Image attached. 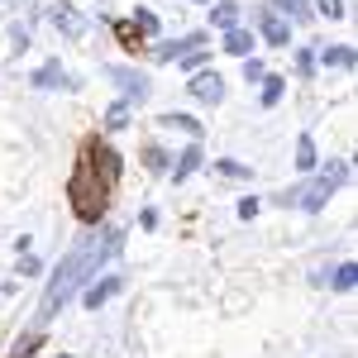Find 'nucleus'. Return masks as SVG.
<instances>
[{
    "label": "nucleus",
    "instance_id": "nucleus-1",
    "mask_svg": "<svg viewBox=\"0 0 358 358\" xmlns=\"http://www.w3.org/2000/svg\"><path fill=\"white\" fill-rule=\"evenodd\" d=\"M120 239H124L120 229L91 234V239H82V244H77L72 253H67V258H62V263H57V268H53V282L43 287V301H38V325H48L57 310H62V306L77 296V287H82L86 277L101 273V263L120 253Z\"/></svg>",
    "mask_w": 358,
    "mask_h": 358
},
{
    "label": "nucleus",
    "instance_id": "nucleus-2",
    "mask_svg": "<svg viewBox=\"0 0 358 358\" xmlns=\"http://www.w3.org/2000/svg\"><path fill=\"white\" fill-rule=\"evenodd\" d=\"M67 201H72V210H77L82 224H101L106 206H110V187L96 177V167L86 163V158L72 167V177H67Z\"/></svg>",
    "mask_w": 358,
    "mask_h": 358
},
{
    "label": "nucleus",
    "instance_id": "nucleus-3",
    "mask_svg": "<svg viewBox=\"0 0 358 358\" xmlns=\"http://www.w3.org/2000/svg\"><path fill=\"white\" fill-rule=\"evenodd\" d=\"M339 182H349V163H334L330 172H325V177H315L306 192H287V201H292V206H301V210H325V201L339 192Z\"/></svg>",
    "mask_w": 358,
    "mask_h": 358
},
{
    "label": "nucleus",
    "instance_id": "nucleus-4",
    "mask_svg": "<svg viewBox=\"0 0 358 358\" xmlns=\"http://www.w3.org/2000/svg\"><path fill=\"white\" fill-rule=\"evenodd\" d=\"M82 158H86L91 167H96V177H101L106 187H115V182H120V153H115V148H106L101 138H91V143H86V153H82Z\"/></svg>",
    "mask_w": 358,
    "mask_h": 358
},
{
    "label": "nucleus",
    "instance_id": "nucleus-5",
    "mask_svg": "<svg viewBox=\"0 0 358 358\" xmlns=\"http://www.w3.org/2000/svg\"><path fill=\"white\" fill-rule=\"evenodd\" d=\"M106 77H110L115 86H124V106H134V101L148 96V77L134 72V67H106Z\"/></svg>",
    "mask_w": 358,
    "mask_h": 358
},
{
    "label": "nucleus",
    "instance_id": "nucleus-6",
    "mask_svg": "<svg viewBox=\"0 0 358 358\" xmlns=\"http://www.w3.org/2000/svg\"><path fill=\"white\" fill-rule=\"evenodd\" d=\"M192 96H196V101H206V106H220V101H224V82L215 77V72H196V77H192Z\"/></svg>",
    "mask_w": 358,
    "mask_h": 358
},
{
    "label": "nucleus",
    "instance_id": "nucleus-7",
    "mask_svg": "<svg viewBox=\"0 0 358 358\" xmlns=\"http://www.w3.org/2000/svg\"><path fill=\"white\" fill-rule=\"evenodd\" d=\"M196 48H206V38H201V34H187V38H167V43H158L153 57H158V62H172V57H187V53H196Z\"/></svg>",
    "mask_w": 358,
    "mask_h": 358
},
{
    "label": "nucleus",
    "instance_id": "nucleus-8",
    "mask_svg": "<svg viewBox=\"0 0 358 358\" xmlns=\"http://www.w3.org/2000/svg\"><path fill=\"white\" fill-rule=\"evenodd\" d=\"M258 34H263L268 43H277V48H282V43L292 38V29H287V20H282V15H273V10H263V15H258Z\"/></svg>",
    "mask_w": 358,
    "mask_h": 358
},
{
    "label": "nucleus",
    "instance_id": "nucleus-9",
    "mask_svg": "<svg viewBox=\"0 0 358 358\" xmlns=\"http://www.w3.org/2000/svg\"><path fill=\"white\" fill-rule=\"evenodd\" d=\"M53 24L62 29L67 38H82V34H86V20L72 10V5H53Z\"/></svg>",
    "mask_w": 358,
    "mask_h": 358
},
{
    "label": "nucleus",
    "instance_id": "nucleus-10",
    "mask_svg": "<svg viewBox=\"0 0 358 358\" xmlns=\"http://www.w3.org/2000/svg\"><path fill=\"white\" fill-rule=\"evenodd\" d=\"M34 86H38V91H53V86H67V91H72L77 82H72L57 62H48V67H38V72H34Z\"/></svg>",
    "mask_w": 358,
    "mask_h": 358
},
{
    "label": "nucleus",
    "instance_id": "nucleus-11",
    "mask_svg": "<svg viewBox=\"0 0 358 358\" xmlns=\"http://www.w3.org/2000/svg\"><path fill=\"white\" fill-rule=\"evenodd\" d=\"M115 292H120V277H101L96 287H86V310H101Z\"/></svg>",
    "mask_w": 358,
    "mask_h": 358
},
{
    "label": "nucleus",
    "instance_id": "nucleus-12",
    "mask_svg": "<svg viewBox=\"0 0 358 358\" xmlns=\"http://www.w3.org/2000/svg\"><path fill=\"white\" fill-rule=\"evenodd\" d=\"M210 20L229 34V29H239V5L234 0H215V10H210Z\"/></svg>",
    "mask_w": 358,
    "mask_h": 358
},
{
    "label": "nucleus",
    "instance_id": "nucleus-13",
    "mask_svg": "<svg viewBox=\"0 0 358 358\" xmlns=\"http://www.w3.org/2000/svg\"><path fill=\"white\" fill-rule=\"evenodd\" d=\"M248 48H253V34H248V29H229V34H224V53L244 57Z\"/></svg>",
    "mask_w": 358,
    "mask_h": 358
},
{
    "label": "nucleus",
    "instance_id": "nucleus-14",
    "mask_svg": "<svg viewBox=\"0 0 358 358\" xmlns=\"http://www.w3.org/2000/svg\"><path fill=\"white\" fill-rule=\"evenodd\" d=\"M354 282H358V268H354V263H339V268L330 273V287H334V292H349Z\"/></svg>",
    "mask_w": 358,
    "mask_h": 358
},
{
    "label": "nucleus",
    "instance_id": "nucleus-15",
    "mask_svg": "<svg viewBox=\"0 0 358 358\" xmlns=\"http://www.w3.org/2000/svg\"><path fill=\"white\" fill-rule=\"evenodd\" d=\"M215 172H220V177H229V182H248V177H253V167L234 163V158H220V163H215Z\"/></svg>",
    "mask_w": 358,
    "mask_h": 358
},
{
    "label": "nucleus",
    "instance_id": "nucleus-16",
    "mask_svg": "<svg viewBox=\"0 0 358 358\" xmlns=\"http://www.w3.org/2000/svg\"><path fill=\"white\" fill-rule=\"evenodd\" d=\"M296 167H301V172H310V167H315V138H310V134L296 138Z\"/></svg>",
    "mask_w": 358,
    "mask_h": 358
},
{
    "label": "nucleus",
    "instance_id": "nucleus-17",
    "mask_svg": "<svg viewBox=\"0 0 358 358\" xmlns=\"http://www.w3.org/2000/svg\"><path fill=\"white\" fill-rule=\"evenodd\" d=\"M129 24H134L138 34H143V38H153V34H158V15H153V10H143V5H138V10H134V20H129Z\"/></svg>",
    "mask_w": 358,
    "mask_h": 358
},
{
    "label": "nucleus",
    "instance_id": "nucleus-18",
    "mask_svg": "<svg viewBox=\"0 0 358 358\" xmlns=\"http://www.w3.org/2000/svg\"><path fill=\"white\" fill-rule=\"evenodd\" d=\"M320 62H325V67H354L358 57H354V48H325Z\"/></svg>",
    "mask_w": 358,
    "mask_h": 358
},
{
    "label": "nucleus",
    "instance_id": "nucleus-19",
    "mask_svg": "<svg viewBox=\"0 0 358 358\" xmlns=\"http://www.w3.org/2000/svg\"><path fill=\"white\" fill-rule=\"evenodd\" d=\"M163 129H182V134H201V124H196L192 115H163Z\"/></svg>",
    "mask_w": 358,
    "mask_h": 358
},
{
    "label": "nucleus",
    "instance_id": "nucleus-20",
    "mask_svg": "<svg viewBox=\"0 0 358 358\" xmlns=\"http://www.w3.org/2000/svg\"><path fill=\"white\" fill-rule=\"evenodd\" d=\"M196 167H201V148H196V143H192V148H187V153L177 158V182H182V177H192Z\"/></svg>",
    "mask_w": 358,
    "mask_h": 358
},
{
    "label": "nucleus",
    "instance_id": "nucleus-21",
    "mask_svg": "<svg viewBox=\"0 0 358 358\" xmlns=\"http://www.w3.org/2000/svg\"><path fill=\"white\" fill-rule=\"evenodd\" d=\"M38 344H43V334H24V339L10 349V358H34V354H38Z\"/></svg>",
    "mask_w": 358,
    "mask_h": 358
},
{
    "label": "nucleus",
    "instance_id": "nucleus-22",
    "mask_svg": "<svg viewBox=\"0 0 358 358\" xmlns=\"http://www.w3.org/2000/svg\"><path fill=\"white\" fill-rule=\"evenodd\" d=\"M282 91H287L282 77H263V106H277V101H282Z\"/></svg>",
    "mask_w": 358,
    "mask_h": 358
},
{
    "label": "nucleus",
    "instance_id": "nucleus-23",
    "mask_svg": "<svg viewBox=\"0 0 358 358\" xmlns=\"http://www.w3.org/2000/svg\"><path fill=\"white\" fill-rule=\"evenodd\" d=\"M115 38H120L124 48H138V43H143V34H138V29L129 24V20H124V24H115Z\"/></svg>",
    "mask_w": 358,
    "mask_h": 358
},
{
    "label": "nucleus",
    "instance_id": "nucleus-24",
    "mask_svg": "<svg viewBox=\"0 0 358 358\" xmlns=\"http://www.w3.org/2000/svg\"><path fill=\"white\" fill-rule=\"evenodd\" d=\"M106 124H110V129H124V124H129V106H124V101H120V106H110Z\"/></svg>",
    "mask_w": 358,
    "mask_h": 358
},
{
    "label": "nucleus",
    "instance_id": "nucleus-25",
    "mask_svg": "<svg viewBox=\"0 0 358 358\" xmlns=\"http://www.w3.org/2000/svg\"><path fill=\"white\" fill-rule=\"evenodd\" d=\"M315 10H320L325 20H344V0H315Z\"/></svg>",
    "mask_w": 358,
    "mask_h": 358
},
{
    "label": "nucleus",
    "instance_id": "nucleus-26",
    "mask_svg": "<svg viewBox=\"0 0 358 358\" xmlns=\"http://www.w3.org/2000/svg\"><path fill=\"white\" fill-rule=\"evenodd\" d=\"M143 163L153 167V172H163V167H167V153H163V148H143Z\"/></svg>",
    "mask_w": 358,
    "mask_h": 358
},
{
    "label": "nucleus",
    "instance_id": "nucleus-27",
    "mask_svg": "<svg viewBox=\"0 0 358 358\" xmlns=\"http://www.w3.org/2000/svg\"><path fill=\"white\" fill-rule=\"evenodd\" d=\"M277 5H282L292 20H306V0H277Z\"/></svg>",
    "mask_w": 358,
    "mask_h": 358
},
{
    "label": "nucleus",
    "instance_id": "nucleus-28",
    "mask_svg": "<svg viewBox=\"0 0 358 358\" xmlns=\"http://www.w3.org/2000/svg\"><path fill=\"white\" fill-rule=\"evenodd\" d=\"M244 77H248V82H263V77H268V72H263V62H258V57H253V62H244Z\"/></svg>",
    "mask_w": 358,
    "mask_h": 358
},
{
    "label": "nucleus",
    "instance_id": "nucleus-29",
    "mask_svg": "<svg viewBox=\"0 0 358 358\" xmlns=\"http://www.w3.org/2000/svg\"><path fill=\"white\" fill-rule=\"evenodd\" d=\"M258 206H263V201H258V196H248V201H239V215L253 220V215H258Z\"/></svg>",
    "mask_w": 358,
    "mask_h": 358
},
{
    "label": "nucleus",
    "instance_id": "nucleus-30",
    "mask_svg": "<svg viewBox=\"0 0 358 358\" xmlns=\"http://www.w3.org/2000/svg\"><path fill=\"white\" fill-rule=\"evenodd\" d=\"M38 273V258H20V277H34Z\"/></svg>",
    "mask_w": 358,
    "mask_h": 358
},
{
    "label": "nucleus",
    "instance_id": "nucleus-31",
    "mask_svg": "<svg viewBox=\"0 0 358 358\" xmlns=\"http://www.w3.org/2000/svg\"><path fill=\"white\" fill-rule=\"evenodd\" d=\"M201 5H210V0H201Z\"/></svg>",
    "mask_w": 358,
    "mask_h": 358
},
{
    "label": "nucleus",
    "instance_id": "nucleus-32",
    "mask_svg": "<svg viewBox=\"0 0 358 358\" xmlns=\"http://www.w3.org/2000/svg\"><path fill=\"white\" fill-rule=\"evenodd\" d=\"M0 5H5V0H0Z\"/></svg>",
    "mask_w": 358,
    "mask_h": 358
},
{
    "label": "nucleus",
    "instance_id": "nucleus-33",
    "mask_svg": "<svg viewBox=\"0 0 358 358\" xmlns=\"http://www.w3.org/2000/svg\"><path fill=\"white\" fill-rule=\"evenodd\" d=\"M62 358H67V354H62Z\"/></svg>",
    "mask_w": 358,
    "mask_h": 358
}]
</instances>
